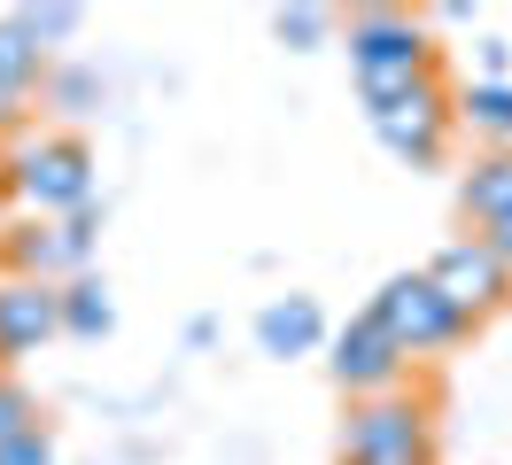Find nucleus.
<instances>
[{
    "label": "nucleus",
    "instance_id": "nucleus-1",
    "mask_svg": "<svg viewBox=\"0 0 512 465\" xmlns=\"http://www.w3.org/2000/svg\"><path fill=\"white\" fill-rule=\"evenodd\" d=\"M350 62H357L365 109H381V101H396L404 86L427 78V31L404 8H357L350 16Z\"/></svg>",
    "mask_w": 512,
    "mask_h": 465
},
{
    "label": "nucleus",
    "instance_id": "nucleus-2",
    "mask_svg": "<svg viewBox=\"0 0 512 465\" xmlns=\"http://www.w3.org/2000/svg\"><path fill=\"white\" fill-rule=\"evenodd\" d=\"M373 326H381L404 357H419V349H450V341L466 334L474 318L466 310H450L443 303V287L427 272H404V279H388L381 287V303H373Z\"/></svg>",
    "mask_w": 512,
    "mask_h": 465
},
{
    "label": "nucleus",
    "instance_id": "nucleus-3",
    "mask_svg": "<svg viewBox=\"0 0 512 465\" xmlns=\"http://www.w3.org/2000/svg\"><path fill=\"white\" fill-rule=\"evenodd\" d=\"M342 458L350 465H435V442H427L419 403H404V396L357 403L350 427H342Z\"/></svg>",
    "mask_w": 512,
    "mask_h": 465
},
{
    "label": "nucleus",
    "instance_id": "nucleus-4",
    "mask_svg": "<svg viewBox=\"0 0 512 465\" xmlns=\"http://www.w3.org/2000/svg\"><path fill=\"white\" fill-rule=\"evenodd\" d=\"M16 186H24V202H39V210L78 217L94 202V155L78 148V140H39V148L16 155Z\"/></svg>",
    "mask_w": 512,
    "mask_h": 465
},
{
    "label": "nucleus",
    "instance_id": "nucleus-5",
    "mask_svg": "<svg viewBox=\"0 0 512 465\" xmlns=\"http://www.w3.org/2000/svg\"><path fill=\"white\" fill-rule=\"evenodd\" d=\"M373 132H381L388 155H404V163H435L443 140H450L443 86H435V78H419V86H404L396 101H381V109H373Z\"/></svg>",
    "mask_w": 512,
    "mask_h": 465
},
{
    "label": "nucleus",
    "instance_id": "nucleus-6",
    "mask_svg": "<svg viewBox=\"0 0 512 465\" xmlns=\"http://www.w3.org/2000/svg\"><path fill=\"white\" fill-rule=\"evenodd\" d=\"M86 256H94V210L63 217V225H16V233H8L16 279H39V287L55 272H86Z\"/></svg>",
    "mask_w": 512,
    "mask_h": 465
},
{
    "label": "nucleus",
    "instance_id": "nucleus-7",
    "mask_svg": "<svg viewBox=\"0 0 512 465\" xmlns=\"http://www.w3.org/2000/svg\"><path fill=\"white\" fill-rule=\"evenodd\" d=\"M427 279H435V287H443V303L466 310V318H481V310H497L512 295V272L481 241H450L443 256H435V272H427Z\"/></svg>",
    "mask_w": 512,
    "mask_h": 465
},
{
    "label": "nucleus",
    "instance_id": "nucleus-8",
    "mask_svg": "<svg viewBox=\"0 0 512 465\" xmlns=\"http://www.w3.org/2000/svg\"><path fill=\"white\" fill-rule=\"evenodd\" d=\"M396 372H404V349L373 326V310L334 334V380L342 388H396Z\"/></svg>",
    "mask_w": 512,
    "mask_h": 465
},
{
    "label": "nucleus",
    "instance_id": "nucleus-9",
    "mask_svg": "<svg viewBox=\"0 0 512 465\" xmlns=\"http://www.w3.org/2000/svg\"><path fill=\"white\" fill-rule=\"evenodd\" d=\"M47 334H63V310H55V287L39 279H0V357H24Z\"/></svg>",
    "mask_w": 512,
    "mask_h": 465
},
{
    "label": "nucleus",
    "instance_id": "nucleus-10",
    "mask_svg": "<svg viewBox=\"0 0 512 465\" xmlns=\"http://www.w3.org/2000/svg\"><path fill=\"white\" fill-rule=\"evenodd\" d=\"M326 318L311 295H288V303H272L264 318H256V341H264V357H303V349H319Z\"/></svg>",
    "mask_w": 512,
    "mask_h": 465
},
{
    "label": "nucleus",
    "instance_id": "nucleus-11",
    "mask_svg": "<svg viewBox=\"0 0 512 465\" xmlns=\"http://www.w3.org/2000/svg\"><path fill=\"white\" fill-rule=\"evenodd\" d=\"M458 202H466V217H481V225H497V217H512V148L481 155L474 171L458 179Z\"/></svg>",
    "mask_w": 512,
    "mask_h": 465
},
{
    "label": "nucleus",
    "instance_id": "nucleus-12",
    "mask_svg": "<svg viewBox=\"0 0 512 465\" xmlns=\"http://www.w3.org/2000/svg\"><path fill=\"white\" fill-rule=\"evenodd\" d=\"M39 86V47H32V31L16 24H0V101H16V93H32Z\"/></svg>",
    "mask_w": 512,
    "mask_h": 465
},
{
    "label": "nucleus",
    "instance_id": "nucleus-13",
    "mask_svg": "<svg viewBox=\"0 0 512 465\" xmlns=\"http://www.w3.org/2000/svg\"><path fill=\"white\" fill-rule=\"evenodd\" d=\"M55 310H63V334H109V287L101 279H70L63 295H55Z\"/></svg>",
    "mask_w": 512,
    "mask_h": 465
},
{
    "label": "nucleus",
    "instance_id": "nucleus-14",
    "mask_svg": "<svg viewBox=\"0 0 512 465\" xmlns=\"http://www.w3.org/2000/svg\"><path fill=\"white\" fill-rule=\"evenodd\" d=\"M458 117L474 124V132H489V140H505V148H512V86H505V78H481V86L458 101Z\"/></svg>",
    "mask_w": 512,
    "mask_h": 465
},
{
    "label": "nucleus",
    "instance_id": "nucleus-15",
    "mask_svg": "<svg viewBox=\"0 0 512 465\" xmlns=\"http://www.w3.org/2000/svg\"><path fill=\"white\" fill-rule=\"evenodd\" d=\"M39 427V403L16 388V380H0V442H16V434Z\"/></svg>",
    "mask_w": 512,
    "mask_h": 465
},
{
    "label": "nucleus",
    "instance_id": "nucleus-16",
    "mask_svg": "<svg viewBox=\"0 0 512 465\" xmlns=\"http://www.w3.org/2000/svg\"><path fill=\"white\" fill-rule=\"evenodd\" d=\"M326 8H280V39H295V47H311V39H326Z\"/></svg>",
    "mask_w": 512,
    "mask_h": 465
},
{
    "label": "nucleus",
    "instance_id": "nucleus-17",
    "mask_svg": "<svg viewBox=\"0 0 512 465\" xmlns=\"http://www.w3.org/2000/svg\"><path fill=\"white\" fill-rule=\"evenodd\" d=\"M16 24L32 31V47H47V39H63V31L78 24V8H32V16H16Z\"/></svg>",
    "mask_w": 512,
    "mask_h": 465
},
{
    "label": "nucleus",
    "instance_id": "nucleus-18",
    "mask_svg": "<svg viewBox=\"0 0 512 465\" xmlns=\"http://www.w3.org/2000/svg\"><path fill=\"white\" fill-rule=\"evenodd\" d=\"M0 465H55V450H47V434H16V442H0Z\"/></svg>",
    "mask_w": 512,
    "mask_h": 465
},
{
    "label": "nucleus",
    "instance_id": "nucleus-19",
    "mask_svg": "<svg viewBox=\"0 0 512 465\" xmlns=\"http://www.w3.org/2000/svg\"><path fill=\"white\" fill-rule=\"evenodd\" d=\"M481 248H489V256H497V264H505V272H512V217H497V225L481 233Z\"/></svg>",
    "mask_w": 512,
    "mask_h": 465
},
{
    "label": "nucleus",
    "instance_id": "nucleus-20",
    "mask_svg": "<svg viewBox=\"0 0 512 465\" xmlns=\"http://www.w3.org/2000/svg\"><path fill=\"white\" fill-rule=\"evenodd\" d=\"M70 101V109H86V101H94V78H86V70H63V86H55Z\"/></svg>",
    "mask_w": 512,
    "mask_h": 465
}]
</instances>
